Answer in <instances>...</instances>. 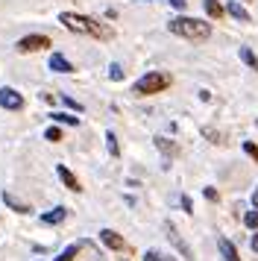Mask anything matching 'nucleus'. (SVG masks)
<instances>
[{"label":"nucleus","instance_id":"nucleus-1","mask_svg":"<svg viewBox=\"0 0 258 261\" xmlns=\"http://www.w3.org/2000/svg\"><path fill=\"white\" fill-rule=\"evenodd\" d=\"M59 24H65L70 33H80V36H94V38H109L112 36L103 24H97L94 18H85V15H76V12H62L59 15Z\"/></svg>","mask_w":258,"mask_h":261},{"label":"nucleus","instance_id":"nucleus-13","mask_svg":"<svg viewBox=\"0 0 258 261\" xmlns=\"http://www.w3.org/2000/svg\"><path fill=\"white\" fill-rule=\"evenodd\" d=\"M226 12L232 15L235 21H241V24H249V21H252V18H249V12H246V9L241 6V3H235V0L229 3V6H226Z\"/></svg>","mask_w":258,"mask_h":261},{"label":"nucleus","instance_id":"nucleus-25","mask_svg":"<svg viewBox=\"0 0 258 261\" xmlns=\"http://www.w3.org/2000/svg\"><path fill=\"white\" fill-rule=\"evenodd\" d=\"M65 106H68V109H76V112H82V106L76 103V100H70V97H65Z\"/></svg>","mask_w":258,"mask_h":261},{"label":"nucleus","instance_id":"nucleus-4","mask_svg":"<svg viewBox=\"0 0 258 261\" xmlns=\"http://www.w3.org/2000/svg\"><path fill=\"white\" fill-rule=\"evenodd\" d=\"M44 47H50V38L47 36H27L18 41V50L21 53H35V50H44Z\"/></svg>","mask_w":258,"mask_h":261},{"label":"nucleus","instance_id":"nucleus-7","mask_svg":"<svg viewBox=\"0 0 258 261\" xmlns=\"http://www.w3.org/2000/svg\"><path fill=\"white\" fill-rule=\"evenodd\" d=\"M100 241H103L109 249H126V241L117 235L115 229H103V232H100Z\"/></svg>","mask_w":258,"mask_h":261},{"label":"nucleus","instance_id":"nucleus-15","mask_svg":"<svg viewBox=\"0 0 258 261\" xmlns=\"http://www.w3.org/2000/svg\"><path fill=\"white\" fill-rule=\"evenodd\" d=\"M202 6H205V12H209V18H220V15H223V6L217 3V0H205Z\"/></svg>","mask_w":258,"mask_h":261},{"label":"nucleus","instance_id":"nucleus-24","mask_svg":"<svg viewBox=\"0 0 258 261\" xmlns=\"http://www.w3.org/2000/svg\"><path fill=\"white\" fill-rule=\"evenodd\" d=\"M156 144H159L162 150H167V153H173V144H167V138H156Z\"/></svg>","mask_w":258,"mask_h":261},{"label":"nucleus","instance_id":"nucleus-3","mask_svg":"<svg viewBox=\"0 0 258 261\" xmlns=\"http://www.w3.org/2000/svg\"><path fill=\"white\" fill-rule=\"evenodd\" d=\"M170 85V76L167 73H159V71H150V73H144L138 83H135V94L138 97H147V94H159V91H164Z\"/></svg>","mask_w":258,"mask_h":261},{"label":"nucleus","instance_id":"nucleus-28","mask_svg":"<svg viewBox=\"0 0 258 261\" xmlns=\"http://www.w3.org/2000/svg\"><path fill=\"white\" fill-rule=\"evenodd\" d=\"M252 205L258 208V188H255V194H252Z\"/></svg>","mask_w":258,"mask_h":261},{"label":"nucleus","instance_id":"nucleus-8","mask_svg":"<svg viewBox=\"0 0 258 261\" xmlns=\"http://www.w3.org/2000/svg\"><path fill=\"white\" fill-rule=\"evenodd\" d=\"M3 202L9 205L12 212H18V214H30V212H33V205H30V202H23V200H18L15 194H3Z\"/></svg>","mask_w":258,"mask_h":261},{"label":"nucleus","instance_id":"nucleus-10","mask_svg":"<svg viewBox=\"0 0 258 261\" xmlns=\"http://www.w3.org/2000/svg\"><path fill=\"white\" fill-rule=\"evenodd\" d=\"M50 71H59V73H73V65H70L62 53H53L50 56Z\"/></svg>","mask_w":258,"mask_h":261},{"label":"nucleus","instance_id":"nucleus-17","mask_svg":"<svg viewBox=\"0 0 258 261\" xmlns=\"http://www.w3.org/2000/svg\"><path fill=\"white\" fill-rule=\"evenodd\" d=\"M106 147H109V153L112 155H120V147H117V135L115 132H106Z\"/></svg>","mask_w":258,"mask_h":261},{"label":"nucleus","instance_id":"nucleus-21","mask_svg":"<svg viewBox=\"0 0 258 261\" xmlns=\"http://www.w3.org/2000/svg\"><path fill=\"white\" fill-rule=\"evenodd\" d=\"M109 76H112V80H123V68H120V65H112V68H109Z\"/></svg>","mask_w":258,"mask_h":261},{"label":"nucleus","instance_id":"nucleus-27","mask_svg":"<svg viewBox=\"0 0 258 261\" xmlns=\"http://www.w3.org/2000/svg\"><path fill=\"white\" fill-rule=\"evenodd\" d=\"M252 249H255V252H258V232H255V235H252Z\"/></svg>","mask_w":258,"mask_h":261},{"label":"nucleus","instance_id":"nucleus-16","mask_svg":"<svg viewBox=\"0 0 258 261\" xmlns=\"http://www.w3.org/2000/svg\"><path fill=\"white\" fill-rule=\"evenodd\" d=\"M241 59H244L252 71H258V59H255V53H252L249 47H241Z\"/></svg>","mask_w":258,"mask_h":261},{"label":"nucleus","instance_id":"nucleus-2","mask_svg":"<svg viewBox=\"0 0 258 261\" xmlns=\"http://www.w3.org/2000/svg\"><path fill=\"white\" fill-rule=\"evenodd\" d=\"M167 30L173 33V36H182L188 38V41H205V38L211 36V24H205V21H197V18H173L170 24H167Z\"/></svg>","mask_w":258,"mask_h":261},{"label":"nucleus","instance_id":"nucleus-19","mask_svg":"<svg viewBox=\"0 0 258 261\" xmlns=\"http://www.w3.org/2000/svg\"><path fill=\"white\" fill-rule=\"evenodd\" d=\"M53 120H59V123H80V118H73V115H65V112H59V115H53Z\"/></svg>","mask_w":258,"mask_h":261},{"label":"nucleus","instance_id":"nucleus-9","mask_svg":"<svg viewBox=\"0 0 258 261\" xmlns=\"http://www.w3.org/2000/svg\"><path fill=\"white\" fill-rule=\"evenodd\" d=\"M217 247H220L223 261H241V255H238V249H235V244L229 241V238H220V241H217Z\"/></svg>","mask_w":258,"mask_h":261},{"label":"nucleus","instance_id":"nucleus-12","mask_svg":"<svg viewBox=\"0 0 258 261\" xmlns=\"http://www.w3.org/2000/svg\"><path fill=\"white\" fill-rule=\"evenodd\" d=\"M68 217V208L65 205H59V208H53V212H47V214H41V223H47V226H53V223H62Z\"/></svg>","mask_w":258,"mask_h":261},{"label":"nucleus","instance_id":"nucleus-18","mask_svg":"<svg viewBox=\"0 0 258 261\" xmlns=\"http://www.w3.org/2000/svg\"><path fill=\"white\" fill-rule=\"evenodd\" d=\"M76 252H80V247L73 244V247H68L62 255H59V258H53V261H73V255H76Z\"/></svg>","mask_w":258,"mask_h":261},{"label":"nucleus","instance_id":"nucleus-14","mask_svg":"<svg viewBox=\"0 0 258 261\" xmlns=\"http://www.w3.org/2000/svg\"><path fill=\"white\" fill-rule=\"evenodd\" d=\"M144 261H176V258L173 255H164L159 249H147V252H144Z\"/></svg>","mask_w":258,"mask_h":261},{"label":"nucleus","instance_id":"nucleus-11","mask_svg":"<svg viewBox=\"0 0 258 261\" xmlns=\"http://www.w3.org/2000/svg\"><path fill=\"white\" fill-rule=\"evenodd\" d=\"M56 173H59V179L65 182V188H70V191H82V188H80V182H76V176H73V173H70V170H68L65 165H56Z\"/></svg>","mask_w":258,"mask_h":261},{"label":"nucleus","instance_id":"nucleus-22","mask_svg":"<svg viewBox=\"0 0 258 261\" xmlns=\"http://www.w3.org/2000/svg\"><path fill=\"white\" fill-rule=\"evenodd\" d=\"M44 138H47V141H59V138H62V132H59V126H50V129L44 132Z\"/></svg>","mask_w":258,"mask_h":261},{"label":"nucleus","instance_id":"nucleus-6","mask_svg":"<svg viewBox=\"0 0 258 261\" xmlns=\"http://www.w3.org/2000/svg\"><path fill=\"white\" fill-rule=\"evenodd\" d=\"M164 232H167V238H170V244H173V247L179 249V252H182L188 261H194V252H191V247H188L185 241L179 238V232H176V226H173V223H164Z\"/></svg>","mask_w":258,"mask_h":261},{"label":"nucleus","instance_id":"nucleus-5","mask_svg":"<svg viewBox=\"0 0 258 261\" xmlns=\"http://www.w3.org/2000/svg\"><path fill=\"white\" fill-rule=\"evenodd\" d=\"M0 106L9 109V112H18V109H23V97L15 88H0Z\"/></svg>","mask_w":258,"mask_h":261},{"label":"nucleus","instance_id":"nucleus-20","mask_svg":"<svg viewBox=\"0 0 258 261\" xmlns=\"http://www.w3.org/2000/svg\"><path fill=\"white\" fill-rule=\"evenodd\" d=\"M244 223L249 226V229H258V208H255V212H249V214H246V217H244Z\"/></svg>","mask_w":258,"mask_h":261},{"label":"nucleus","instance_id":"nucleus-23","mask_svg":"<svg viewBox=\"0 0 258 261\" xmlns=\"http://www.w3.org/2000/svg\"><path fill=\"white\" fill-rule=\"evenodd\" d=\"M244 150H246L249 155H252V159H258V147H255L252 141H246V144H244Z\"/></svg>","mask_w":258,"mask_h":261},{"label":"nucleus","instance_id":"nucleus-26","mask_svg":"<svg viewBox=\"0 0 258 261\" xmlns=\"http://www.w3.org/2000/svg\"><path fill=\"white\" fill-rule=\"evenodd\" d=\"M170 3H173L176 9H185V3H188V0H170Z\"/></svg>","mask_w":258,"mask_h":261}]
</instances>
